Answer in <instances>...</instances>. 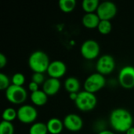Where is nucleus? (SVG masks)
Returning a JSON list of instances; mask_svg holds the SVG:
<instances>
[{
  "mask_svg": "<svg viewBox=\"0 0 134 134\" xmlns=\"http://www.w3.org/2000/svg\"><path fill=\"white\" fill-rule=\"evenodd\" d=\"M110 124L114 130L119 133H125L133 126V118L132 114L124 109L117 108L111 112L109 118Z\"/></svg>",
  "mask_w": 134,
  "mask_h": 134,
  "instance_id": "obj_1",
  "label": "nucleus"
},
{
  "mask_svg": "<svg viewBox=\"0 0 134 134\" xmlns=\"http://www.w3.org/2000/svg\"><path fill=\"white\" fill-rule=\"evenodd\" d=\"M50 61L48 55L42 51L33 52L28 58V66L34 73H44L47 71Z\"/></svg>",
  "mask_w": 134,
  "mask_h": 134,
  "instance_id": "obj_2",
  "label": "nucleus"
},
{
  "mask_svg": "<svg viewBox=\"0 0 134 134\" xmlns=\"http://www.w3.org/2000/svg\"><path fill=\"white\" fill-rule=\"evenodd\" d=\"M75 104L79 110L82 111H90L96 108L97 99L94 93L83 90L79 93Z\"/></svg>",
  "mask_w": 134,
  "mask_h": 134,
  "instance_id": "obj_3",
  "label": "nucleus"
},
{
  "mask_svg": "<svg viewBox=\"0 0 134 134\" xmlns=\"http://www.w3.org/2000/svg\"><path fill=\"white\" fill-rule=\"evenodd\" d=\"M106 84L104 75L97 72L89 75L84 82V90L95 93L102 90Z\"/></svg>",
  "mask_w": 134,
  "mask_h": 134,
  "instance_id": "obj_4",
  "label": "nucleus"
},
{
  "mask_svg": "<svg viewBox=\"0 0 134 134\" xmlns=\"http://www.w3.org/2000/svg\"><path fill=\"white\" fill-rule=\"evenodd\" d=\"M27 97V93L23 86H17L10 85V86L5 90V97L12 104H23Z\"/></svg>",
  "mask_w": 134,
  "mask_h": 134,
  "instance_id": "obj_5",
  "label": "nucleus"
},
{
  "mask_svg": "<svg viewBox=\"0 0 134 134\" xmlns=\"http://www.w3.org/2000/svg\"><path fill=\"white\" fill-rule=\"evenodd\" d=\"M81 54L82 56L89 60L96 59L100 51V47L99 43L93 39H88L85 41L81 46Z\"/></svg>",
  "mask_w": 134,
  "mask_h": 134,
  "instance_id": "obj_6",
  "label": "nucleus"
},
{
  "mask_svg": "<svg viewBox=\"0 0 134 134\" xmlns=\"http://www.w3.org/2000/svg\"><path fill=\"white\" fill-rule=\"evenodd\" d=\"M38 117V111L35 107L30 104H24L17 110V119L24 124L33 123Z\"/></svg>",
  "mask_w": 134,
  "mask_h": 134,
  "instance_id": "obj_7",
  "label": "nucleus"
},
{
  "mask_svg": "<svg viewBox=\"0 0 134 134\" xmlns=\"http://www.w3.org/2000/svg\"><path fill=\"white\" fill-rule=\"evenodd\" d=\"M117 13L116 5L110 1H105L100 3L97 14L100 17V20H111Z\"/></svg>",
  "mask_w": 134,
  "mask_h": 134,
  "instance_id": "obj_8",
  "label": "nucleus"
},
{
  "mask_svg": "<svg viewBox=\"0 0 134 134\" xmlns=\"http://www.w3.org/2000/svg\"><path fill=\"white\" fill-rule=\"evenodd\" d=\"M115 68V61L112 56L105 54L101 56L96 64V69L98 73L107 75L111 74Z\"/></svg>",
  "mask_w": 134,
  "mask_h": 134,
  "instance_id": "obj_9",
  "label": "nucleus"
},
{
  "mask_svg": "<svg viewBox=\"0 0 134 134\" xmlns=\"http://www.w3.org/2000/svg\"><path fill=\"white\" fill-rule=\"evenodd\" d=\"M119 82L126 90L134 88V67L128 65L121 68L119 73Z\"/></svg>",
  "mask_w": 134,
  "mask_h": 134,
  "instance_id": "obj_10",
  "label": "nucleus"
},
{
  "mask_svg": "<svg viewBox=\"0 0 134 134\" xmlns=\"http://www.w3.org/2000/svg\"><path fill=\"white\" fill-rule=\"evenodd\" d=\"M63 122L64 127L71 132H79L83 126V121L82 118L73 113L67 115L64 117Z\"/></svg>",
  "mask_w": 134,
  "mask_h": 134,
  "instance_id": "obj_11",
  "label": "nucleus"
},
{
  "mask_svg": "<svg viewBox=\"0 0 134 134\" xmlns=\"http://www.w3.org/2000/svg\"><path fill=\"white\" fill-rule=\"evenodd\" d=\"M67 71L66 64L61 60H53L50 62L49 66L47 70V74L49 75V78L57 79L63 77Z\"/></svg>",
  "mask_w": 134,
  "mask_h": 134,
  "instance_id": "obj_12",
  "label": "nucleus"
},
{
  "mask_svg": "<svg viewBox=\"0 0 134 134\" xmlns=\"http://www.w3.org/2000/svg\"><path fill=\"white\" fill-rule=\"evenodd\" d=\"M61 86V83L59 79L49 78L45 81L42 85V90L49 96H54L56 95Z\"/></svg>",
  "mask_w": 134,
  "mask_h": 134,
  "instance_id": "obj_13",
  "label": "nucleus"
},
{
  "mask_svg": "<svg viewBox=\"0 0 134 134\" xmlns=\"http://www.w3.org/2000/svg\"><path fill=\"white\" fill-rule=\"evenodd\" d=\"M100 22V19L97 14V13H86L82 19V23L84 25V27L89 29L97 28Z\"/></svg>",
  "mask_w": 134,
  "mask_h": 134,
  "instance_id": "obj_14",
  "label": "nucleus"
},
{
  "mask_svg": "<svg viewBox=\"0 0 134 134\" xmlns=\"http://www.w3.org/2000/svg\"><path fill=\"white\" fill-rule=\"evenodd\" d=\"M48 132L50 134H60L62 133L64 130V122L58 118H52L50 119L47 123Z\"/></svg>",
  "mask_w": 134,
  "mask_h": 134,
  "instance_id": "obj_15",
  "label": "nucleus"
},
{
  "mask_svg": "<svg viewBox=\"0 0 134 134\" xmlns=\"http://www.w3.org/2000/svg\"><path fill=\"white\" fill-rule=\"evenodd\" d=\"M31 102L35 106H43L46 104L48 100V95L43 90H38L36 92L31 93Z\"/></svg>",
  "mask_w": 134,
  "mask_h": 134,
  "instance_id": "obj_16",
  "label": "nucleus"
},
{
  "mask_svg": "<svg viewBox=\"0 0 134 134\" xmlns=\"http://www.w3.org/2000/svg\"><path fill=\"white\" fill-rule=\"evenodd\" d=\"M64 88L69 93H79L80 82L75 77H68L64 82Z\"/></svg>",
  "mask_w": 134,
  "mask_h": 134,
  "instance_id": "obj_17",
  "label": "nucleus"
},
{
  "mask_svg": "<svg viewBox=\"0 0 134 134\" xmlns=\"http://www.w3.org/2000/svg\"><path fill=\"white\" fill-rule=\"evenodd\" d=\"M100 3L98 0H84L82 2V7L86 13H93L97 12Z\"/></svg>",
  "mask_w": 134,
  "mask_h": 134,
  "instance_id": "obj_18",
  "label": "nucleus"
},
{
  "mask_svg": "<svg viewBox=\"0 0 134 134\" xmlns=\"http://www.w3.org/2000/svg\"><path fill=\"white\" fill-rule=\"evenodd\" d=\"M48 133L46 124L41 122L33 123L29 129V134H47Z\"/></svg>",
  "mask_w": 134,
  "mask_h": 134,
  "instance_id": "obj_19",
  "label": "nucleus"
},
{
  "mask_svg": "<svg viewBox=\"0 0 134 134\" xmlns=\"http://www.w3.org/2000/svg\"><path fill=\"white\" fill-rule=\"evenodd\" d=\"M59 7L64 13H68L72 12L76 7L75 0H60L59 2Z\"/></svg>",
  "mask_w": 134,
  "mask_h": 134,
  "instance_id": "obj_20",
  "label": "nucleus"
},
{
  "mask_svg": "<svg viewBox=\"0 0 134 134\" xmlns=\"http://www.w3.org/2000/svg\"><path fill=\"white\" fill-rule=\"evenodd\" d=\"M16 119H17V111L13 108H7L3 111L2 113V120L12 122Z\"/></svg>",
  "mask_w": 134,
  "mask_h": 134,
  "instance_id": "obj_21",
  "label": "nucleus"
},
{
  "mask_svg": "<svg viewBox=\"0 0 134 134\" xmlns=\"http://www.w3.org/2000/svg\"><path fill=\"white\" fill-rule=\"evenodd\" d=\"M97 30L101 35H108L112 30L111 20H100L97 27Z\"/></svg>",
  "mask_w": 134,
  "mask_h": 134,
  "instance_id": "obj_22",
  "label": "nucleus"
},
{
  "mask_svg": "<svg viewBox=\"0 0 134 134\" xmlns=\"http://www.w3.org/2000/svg\"><path fill=\"white\" fill-rule=\"evenodd\" d=\"M14 126L12 122L2 121L0 123V134H13Z\"/></svg>",
  "mask_w": 134,
  "mask_h": 134,
  "instance_id": "obj_23",
  "label": "nucleus"
},
{
  "mask_svg": "<svg viewBox=\"0 0 134 134\" xmlns=\"http://www.w3.org/2000/svg\"><path fill=\"white\" fill-rule=\"evenodd\" d=\"M12 85L17 86H23L25 82V77L22 73H16L12 77Z\"/></svg>",
  "mask_w": 134,
  "mask_h": 134,
  "instance_id": "obj_24",
  "label": "nucleus"
},
{
  "mask_svg": "<svg viewBox=\"0 0 134 134\" xmlns=\"http://www.w3.org/2000/svg\"><path fill=\"white\" fill-rule=\"evenodd\" d=\"M9 79L4 73H0V90H6L9 86Z\"/></svg>",
  "mask_w": 134,
  "mask_h": 134,
  "instance_id": "obj_25",
  "label": "nucleus"
},
{
  "mask_svg": "<svg viewBox=\"0 0 134 134\" xmlns=\"http://www.w3.org/2000/svg\"><path fill=\"white\" fill-rule=\"evenodd\" d=\"M31 81L37 83L38 85L42 84L45 82V76L42 73H33L31 76Z\"/></svg>",
  "mask_w": 134,
  "mask_h": 134,
  "instance_id": "obj_26",
  "label": "nucleus"
},
{
  "mask_svg": "<svg viewBox=\"0 0 134 134\" xmlns=\"http://www.w3.org/2000/svg\"><path fill=\"white\" fill-rule=\"evenodd\" d=\"M38 86H39V85H38L37 83H35V82H34L31 81V82H30L29 84H28V90H29L31 93L36 92V91L39 90H38Z\"/></svg>",
  "mask_w": 134,
  "mask_h": 134,
  "instance_id": "obj_27",
  "label": "nucleus"
},
{
  "mask_svg": "<svg viewBox=\"0 0 134 134\" xmlns=\"http://www.w3.org/2000/svg\"><path fill=\"white\" fill-rule=\"evenodd\" d=\"M7 64V59L6 57L3 53H0V68H3Z\"/></svg>",
  "mask_w": 134,
  "mask_h": 134,
  "instance_id": "obj_28",
  "label": "nucleus"
},
{
  "mask_svg": "<svg viewBox=\"0 0 134 134\" xmlns=\"http://www.w3.org/2000/svg\"><path fill=\"white\" fill-rule=\"evenodd\" d=\"M78 94H79V93H69V98H70L71 100L75 101V100H77Z\"/></svg>",
  "mask_w": 134,
  "mask_h": 134,
  "instance_id": "obj_29",
  "label": "nucleus"
},
{
  "mask_svg": "<svg viewBox=\"0 0 134 134\" xmlns=\"http://www.w3.org/2000/svg\"><path fill=\"white\" fill-rule=\"evenodd\" d=\"M98 134H115L114 132L112 131H110V130H101L99 132Z\"/></svg>",
  "mask_w": 134,
  "mask_h": 134,
  "instance_id": "obj_30",
  "label": "nucleus"
},
{
  "mask_svg": "<svg viewBox=\"0 0 134 134\" xmlns=\"http://www.w3.org/2000/svg\"><path fill=\"white\" fill-rule=\"evenodd\" d=\"M126 134H134V126H132L130 129H129L126 132Z\"/></svg>",
  "mask_w": 134,
  "mask_h": 134,
  "instance_id": "obj_31",
  "label": "nucleus"
}]
</instances>
